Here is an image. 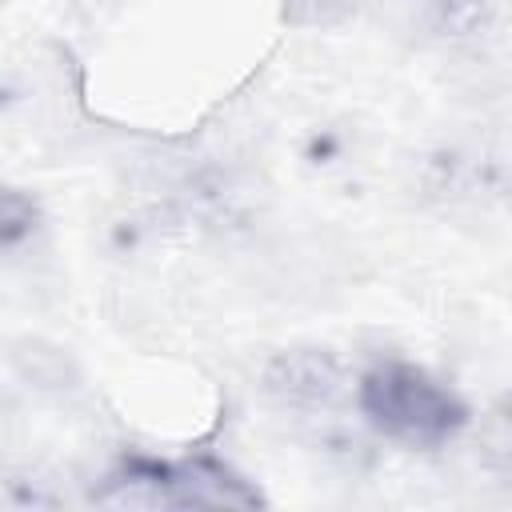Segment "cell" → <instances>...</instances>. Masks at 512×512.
<instances>
[{
  "instance_id": "6da1fadb",
  "label": "cell",
  "mask_w": 512,
  "mask_h": 512,
  "mask_svg": "<svg viewBox=\"0 0 512 512\" xmlns=\"http://www.w3.org/2000/svg\"><path fill=\"white\" fill-rule=\"evenodd\" d=\"M356 404L380 436L412 448H436L468 420L464 400L448 384L404 360H384L368 368L356 384Z\"/></svg>"
},
{
  "instance_id": "7a4b0ae2",
  "label": "cell",
  "mask_w": 512,
  "mask_h": 512,
  "mask_svg": "<svg viewBox=\"0 0 512 512\" xmlns=\"http://www.w3.org/2000/svg\"><path fill=\"white\" fill-rule=\"evenodd\" d=\"M120 484L140 488L144 504L168 508H252L260 496L212 456L196 460H128Z\"/></svg>"
},
{
  "instance_id": "3957f363",
  "label": "cell",
  "mask_w": 512,
  "mask_h": 512,
  "mask_svg": "<svg viewBox=\"0 0 512 512\" xmlns=\"http://www.w3.org/2000/svg\"><path fill=\"white\" fill-rule=\"evenodd\" d=\"M264 384L284 404H328L336 396V388H340V372H336V364L328 356L292 352V356L272 360Z\"/></svg>"
},
{
  "instance_id": "277c9868",
  "label": "cell",
  "mask_w": 512,
  "mask_h": 512,
  "mask_svg": "<svg viewBox=\"0 0 512 512\" xmlns=\"http://www.w3.org/2000/svg\"><path fill=\"white\" fill-rule=\"evenodd\" d=\"M0 220H4V228H0V236H4V248H16V240H20L24 232H32L36 208H32V200H24L16 188H8V192H4V208H0Z\"/></svg>"
}]
</instances>
